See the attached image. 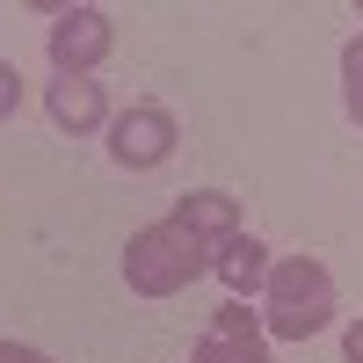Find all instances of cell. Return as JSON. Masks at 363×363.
Returning a JSON list of instances; mask_svg holds the SVG:
<instances>
[{
	"label": "cell",
	"mask_w": 363,
	"mask_h": 363,
	"mask_svg": "<svg viewBox=\"0 0 363 363\" xmlns=\"http://www.w3.org/2000/svg\"><path fill=\"white\" fill-rule=\"evenodd\" d=\"M0 363H51V356L29 349V342H0Z\"/></svg>",
	"instance_id": "obj_13"
},
{
	"label": "cell",
	"mask_w": 363,
	"mask_h": 363,
	"mask_svg": "<svg viewBox=\"0 0 363 363\" xmlns=\"http://www.w3.org/2000/svg\"><path fill=\"white\" fill-rule=\"evenodd\" d=\"M262 327L277 342H313L335 327V277L320 255H277L269 291H262Z\"/></svg>",
	"instance_id": "obj_1"
},
{
	"label": "cell",
	"mask_w": 363,
	"mask_h": 363,
	"mask_svg": "<svg viewBox=\"0 0 363 363\" xmlns=\"http://www.w3.org/2000/svg\"><path fill=\"white\" fill-rule=\"evenodd\" d=\"M342 363H363V313L342 327Z\"/></svg>",
	"instance_id": "obj_12"
},
{
	"label": "cell",
	"mask_w": 363,
	"mask_h": 363,
	"mask_svg": "<svg viewBox=\"0 0 363 363\" xmlns=\"http://www.w3.org/2000/svg\"><path fill=\"white\" fill-rule=\"evenodd\" d=\"M44 116H51L66 138H95V131H109V95H102L95 73H66V80L51 73V87H44Z\"/></svg>",
	"instance_id": "obj_5"
},
{
	"label": "cell",
	"mask_w": 363,
	"mask_h": 363,
	"mask_svg": "<svg viewBox=\"0 0 363 363\" xmlns=\"http://www.w3.org/2000/svg\"><path fill=\"white\" fill-rule=\"evenodd\" d=\"M342 109H349V124L363 131V29L342 44Z\"/></svg>",
	"instance_id": "obj_10"
},
{
	"label": "cell",
	"mask_w": 363,
	"mask_h": 363,
	"mask_svg": "<svg viewBox=\"0 0 363 363\" xmlns=\"http://www.w3.org/2000/svg\"><path fill=\"white\" fill-rule=\"evenodd\" d=\"M15 109H22V73L8 66V58H0V124H8Z\"/></svg>",
	"instance_id": "obj_11"
},
{
	"label": "cell",
	"mask_w": 363,
	"mask_h": 363,
	"mask_svg": "<svg viewBox=\"0 0 363 363\" xmlns=\"http://www.w3.org/2000/svg\"><path fill=\"white\" fill-rule=\"evenodd\" d=\"M269 269H277V255L262 247V240L240 225L233 240H218V247H211V277L225 284V298H255L262 306V291H269Z\"/></svg>",
	"instance_id": "obj_6"
},
{
	"label": "cell",
	"mask_w": 363,
	"mask_h": 363,
	"mask_svg": "<svg viewBox=\"0 0 363 363\" xmlns=\"http://www.w3.org/2000/svg\"><path fill=\"white\" fill-rule=\"evenodd\" d=\"M116 44V15L109 8H58L51 29H44V58H51V73L66 80V73H95L102 58Z\"/></svg>",
	"instance_id": "obj_4"
},
{
	"label": "cell",
	"mask_w": 363,
	"mask_h": 363,
	"mask_svg": "<svg viewBox=\"0 0 363 363\" xmlns=\"http://www.w3.org/2000/svg\"><path fill=\"white\" fill-rule=\"evenodd\" d=\"M174 145H182V124H174L167 102H131V109L109 116V160L124 167V174H153V167H167Z\"/></svg>",
	"instance_id": "obj_3"
},
{
	"label": "cell",
	"mask_w": 363,
	"mask_h": 363,
	"mask_svg": "<svg viewBox=\"0 0 363 363\" xmlns=\"http://www.w3.org/2000/svg\"><path fill=\"white\" fill-rule=\"evenodd\" d=\"M356 22H363V8H356Z\"/></svg>",
	"instance_id": "obj_14"
},
{
	"label": "cell",
	"mask_w": 363,
	"mask_h": 363,
	"mask_svg": "<svg viewBox=\"0 0 363 363\" xmlns=\"http://www.w3.org/2000/svg\"><path fill=\"white\" fill-rule=\"evenodd\" d=\"M189 363H277L269 342H218V335H196Z\"/></svg>",
	"instance_id": "obj_9"
},
{
	"label": "cell",
	"mask_w": 363,
	"mask_h": 363,
	"mask_svg": "<svg viewBox=\"0 0 363 363\" xmlns=\"http://www.w3.org/2000/svg\"><path fill=\"white\" fill-rule=\"evenodd\" d=\"M174 225H189L203 247H218V240H233L240 233V196H225V189H189L174 211H167Z\"/></svg>",
	"instance_id": "obj_7"
},
{
	"label": "cell",
	"mask_w": 363,
	"mask_h": 363,
	"mask_svg": "<svg viewBox=\"0 0 363 363\" xmlns=\"http://www.w3.org/2000/svg\"><path fill=\"white\" fill-rule=\"evenodd\" d=\"M203 335H218V342H269V327H262V313H247V298H225Z\"/></svg>",
	"instance_id": "obj_8"
},
{
	"label": "cell",
	"mask_w": 363,
	"mask_h": 363,
	"mask_svg": "<svg viewBox=\"0 0 363 363\" xmlns=\"http://www.w3.org/2000/svg\"><path fill=\"white\" fill-rule=\"evenodd\" d=\"M196 277H211V247H203L189 225L153 218V225H138L124 240V284L138 298H182Z\"/></svg>",
	"instance_id": "obj_2"
}]
</instances>
